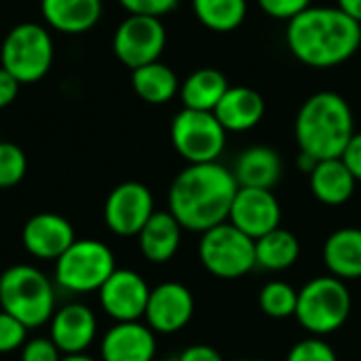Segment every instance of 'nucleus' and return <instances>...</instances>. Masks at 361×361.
Listing matches in <instances>:
<instances>
[{
	"instance_id": "nucleus-1",
	"label": "nucleus",
	"mask_w": 361,
	"mask_h": 361,
	"mask_svg": "<svg viewBox=\"0 0 361 361\" xmlns=\"http://www.w3.org/2000/svg\"><path fill=\"white\" fill-rule=\"evenodd\" d=\"M239 184L231 169L216 163H199L182 169L169 188V212L182 228L207 233L228 222Z\"/></svg>"
},
{
	"instance_id": "nucleus-2",
	"label": "nucleus",
	"mask_w": 361,
	"mask_h": 361,
	"mask_svg": "<svg viewBox=\"0 0 361 361\" xmlns=\"http://www.w3.org/2000/svg\"><path fill=\"white\" fill-rule=\"evenodd\" d=\"M286 42L305 66L328 70L349 61L361 47V23L338 6H309L288 21Z\"/></svg>"
},
{
	"instance_id": "nucleus-3",
	"label": "nucleus",
	"mask_w": 361,
	"mask_h": 361,
	"mask_svg": "<svg viewBox=\"0 0 361 361\" xmlns=\"http://www.w3.org/2000/svg\"><path fill=\"white\" fill-rule=\"evenodd\" d=\"M355 133L349 102L334 91L313 93L298 110L294 135L300 152L315 161L341 159Z\"/></svg>"
},
{
	"instance_id": "nucleus-4",
	"label": "nucleus",
	"mask_w": 361,
	"mask_h": 361,
	"mask_svg": "<svg viewBox=\"0 0 361 361\" xmlns=\"http://www.w3.org/2000/svg\"><path fill=\"white\" fill-rule=\"evenodd\" d=\"M0 309L27 330L40 328L55 313L53 283L36 267L15 264L0 275Z\"/></svg>"
},
{
	"instance_id": "nucleus-5",
	"label": "nucleus",
	"mask_w": 361,
	"mask_h": 361,
	"mask_svg": "<svg viewBox=\"0 0 361 361\" xmlns=\"http://www.w3.org/2000/svg\"><path fill=\"white\" fill-rule=\"evenodd\" d=\"M53 38L49 30L34 21L17 23L8 30L0 49V66L19 85L38 82L53 66Z\"/></svg>"
},
{
	"instance_id": "nucleus-6",
	"label": "nucleus",
	"mask_w": 361,
	"mask_h": 361,
	"mask_svg": "<svg viewBox=\"0 0 361 361\" xmlns=\"http://www.w3.org/2000/svg\"><path fill=\"white\" fill-rule=\"evenodd\" d=\"M349 313L351 294L338 277H315L298 292L296 319L315 336H326L343 328Z\"/></svg>"
},
{
	"instance_id": "nucleus-7",
	"label": "nucleus",
	"mask_w": 361,
	"mask_h": 361,
	"mask_svg": "<svg viewBox=\"0 0 361 361\" xmlns=\"http://www.w3.org/2000/svg\"><path fill=\"white\" fill-rule=\"evenodd\" d=\"M114 271L112 250L95 239H76L55 260V281L61 290L72 294L99 292Z\"/></svg>"
},
{
	"instance_id": "nucleus-8",
	"label": "nucleus",
	"mask_w": 361,
	"mask_h": 361,
	"mask_svg": "<svg viewBox=\"0 0 361 361\" xmlns=\"http://www.w3.org/2000/svg\"><path fill=\"white\" fill-rule=\"evenodd\" d=\"M201 264L220 279H239L256 269V241L231 222L203 233L199 243Z\"/></svg>"
},
{
	"instance_id": "nucleus-9",
	"label": "nucleus",
	"mask_w": 361,
	"mask_h": 361,
	"mask_svg": "<svg viewBox=\"0 0 361 361\" xmlns=\"http://www.w3.org/2000/svg\"><path fill=\"white\" fill-rule=\"evenodd\" d=\"M171 144L188 165L216 163L226 148V129L214 112L182 108L171 121Z\"/></svg>"
},
{
	"instance_id": "nucleus-10",
	"label": "nucleus",
	"mask_w": 361,
	"mask_h": 361,
	"mask_svg": "<svg viewBox=\"0 0 361 361\" xmlns=\"http://www.w3.org/2000/svg\"><path fill=\"white\" fill-rule=\"evenodd\" d=\"M167 42L165 25L159 17L129 15L114 32L112 49L123 66L137 70L146 63L159 61Z\"/></svg>"
},
{
	"instance_id": "nucleus-11",
	"label": "nucleus",
	"mask_w": 361,
	"mask_h": 361,
	"mask_svg": "<svg viewBox=\"0 0 361 361\" xmlns=\"http://www.w3.org/2000/svg\"><path fill=\"white\" fill-rule=\"evenodd\" d=\"M154 214L152 192L140 182L118 184L106 199L104 220L106 226L118 237H133L146 226Z\"/></svg>"
},
{
	"instance_id": "nucleus-12",
	"label": "nucleus",
	"mask_w": 361,
	"mask_h": 361,
	"mask_svg": "<svg viewBox=\"0 0 361 361\" xmlns=\"http://www.w3.org/2000/svg\"><path fill=\"white\" fill-rule=\"evenodd\" d=\"M148 298H150L148 283L135 271L129 269H116L99 288L102 309L116 324L137 322L140 317H144Z\"/></svg>"
},
{
	"instance_id": "nucleus-13",
	"label": "nucleus",
	"mask_w": 361,
	"mask_h": 361,
	"mask_svg": "<svg viewBox=\"0 0 361 361\" xmlns=\"http://www.w3.org/2000/svg\"><path fill=\"white\" fill-rule=\"evenodd\" d=\"M228 222L256 241L267 233L279 228L281 205L273 190L239 186L228 214Z\"/></svg>"
},
{
	"instance_id": "nucleus-14",
	"label": "nucleus",
	"mask_w": 361,
	"mask_h": 361,
	"mask_svg": "<svg viewBox=\"0 0 361 361\" xmlns=\"http://www.w3.org/2000/svg\"><path fill=\"white\" fill-rule=\"evenodd\" d=\"M192 313H195V298L190 290L182 283L167 281L150 290L144 317L152 332L176 334L188 326Z\"/></svg>"
},
{
	"instance_id": "nucleus-15",
	"label": "nucleus",
	"mask_w": 361,
	"mask_h": 361,
	"mask_svg": "<svg viewBox=\"0 0 361 361\" xmlns=\"http://www.w3.org/2000/svg\"><path fill=\"white\" fill-rule=\"evenodd\" d=\"M21 241L30 256L38 260H57L76 241V237L72 224L63 216L42 212L25 222Z\"/></svg>"
},
{
	"instance_id": "nucleus-16",
	"label": "nucleus",
	"mask_w": 361,
	"mask_h": 361,
	"mask_svg": "<svg viewBox=\"0 0 361 361\" xmlns=\"http://www.w3.org/2000/svg\"><path fill=\"white\" fill-rule=\"evenodd\" d=\"M51 341L61 355L85 353L97 334V319L93 311L80 302H70L57 309L51 317Z\"/></svg>"
},
{
	"instance_id": "nucleus-17",
	"label": "nucleus",
	"mask_w": 361,
	"mask_h": 361,
	"mask_svg": "<svg viewBox=\"0 0 361 361\" xmlns=\"http://www.w3.org/2000/svg\"><path fill=\"white\" fill-rule=\"evenodd\" d=\"M154 332L140 322L112 326L102 338V361H154Z\"/></svg>"
},
{
	"instance_id": "nucleus-18",
	"label": "nucleus",
	"mask_w": 361,
	"mask_h": 361,
	"mask_svg": "<svg viewBox=\"0 0 361 361\" xmlns=\"http://www.w3.org/2000/svg\"><path fill=\"white\" fill-rule=\"evenodd\" d=\"M264 97L252 87H228L214 114L226 133H243L264 118Z\"/></svg>"
},
{
	"instance_id": "nucleus-19",
	"label": "nucleus",
	"mask_w": 361,
	"mask_h": 361,
	"mask_svg": "<svg viewBox=\"0 0 361 361\" xmlns=\"http://www.w3.org/2000/svg\"><path fill=\"white\" fill-rule=\"evenodd\" d=\"M102 0H40V13L49 27L61 34H85L102 17Z\"/></svg>"
},
{
	"instance_id": "nucleus-20",
	"label": "nucleus",
	"mask_w": 361,
	"mask_h": 361,
	"mask_svg": "<svg viewBox=\"0 0 361 361\" xmlns=\"http://www.w3.org/2000/svg\"><path fill=\"white\" fill-rule=\"evenodd\" d=\"M283 163L277 150L269 146H252L237 157L233 176L241 188H264L273 190V186L281 180Z\"/></svg>"
},
{
	"instance_id": "nucleus-21",
	"label": "nucleus",
	"mask_w": 361,
	"mask_h": 361,
	"mask_svg": "<svg viewBox=\"0 0 361 361\" xmlns=\"http://www.w3.org/2000/svg\"><path fill=\"white\" fill-rule=\"evenodd\" d=\"M137 239L146 260L163 264L176 256L182 239V226L171 216V212H154L146 226L140 231Z\"/></svg>"
},
{
	"instance_id": "nucleus-22",
	"label": "nucleus",
	"mask_w": 361,
	"mask_h": 361,
	"mask_svg": "<svg viewBox=\"0 0 361 361\" xmlns=\"http://www.w3.org/2000/svg\"><path fill=\"white\" fill-rule=\"evenodd\" d=\"M228 87L226 74L218 68H199L180 82V99L184 108L214 112Z\"/></svg>"
},
{
	"instance_id": "nucleus-23",
	"label": "nucleus",
	"mask_w": 361,
	"mask_h": 361,
	"mask_svg": "<svg viewBox=\"0 0 361 361\" xmlns=\"http://www.w3.org/2000/svg\"><path fill=\"white\" fill-rule=\"evenodd\" d=\"M313 195L326 205H343L347 203L353 192L357 180L343 163V159H326L315 165L309 173Z\"/></svg>"
},
{
	"instance_id": "nucleus-24",
	"label": "nucleus",
	"mask_w": 361,
	"mask_h": 361,
	"mask_svg": "<svg viewBox=\"0 0 361 361\" xmlns=\"http://www.w3.org/2000/svg\"><path fill=\"white\" fill-rule=\"evenodd\" d=\"M324 262L332 277H361V228H341L332 233L324 245Z\"/></svg>"
},
{
	"instance_id": "nucleus-25",
	"label": "nucleus",
	"mask_w": 361,
	"mask_h": 361,
	"mask_svg": "<svg viewBox=\"0 0 361 361\" xmlns=\"http://www.w3.org/2000/svg\"><path fill=\"white\" fill-rule=\"evenodd\" d=\"M131 87L146 104L161 106L171 102L180 93V78L167 63L152 61L137 70H131Z\"/></svg>"
},
{
	"instance_id": "nucleus-26",
	"label": "nucleus",
	"mask_w": 361,
	"mask_h": 361,
	"mask_svg": "<svg viewBox=\"0 0 361 361\" xmlns=\"http://www.w3.org/2000/svg\"><path fill=\"white\" fill-rule=\"evenodd\" d=\"M298 256L300 243L296 235L281 226L256 239V267L264 271H286L296 264Z\"/></svg>"
},
{
	"instance_id": "nucleus-27",
	"label": "nucleus",
	"mask_w": 361,
	"mask_h": 361,
	"mask_svg": "<svg viewBox=\"0 0 361 361\" xmlns=\"http://www.w3.org/2000/svg\"><path fill=\"white\" fill-rule=\"evenodd\" d=\"M197 19L212 32H235L247 17V0H192Z\"/></svg>"
},
{
	"instance_id": "nucleus-28",
	"label": "nucleus",
	"mask_w": 361,
	"mask_h": 361,
	"mask_svg": "<svg viewBox=\"0 0 361 361\" xmlns=\"http://www.w3.org/2000/svg\"><path fill=\"white\" fill-rule=\"evenodd\" d=\"M298 292L286 281H271L260 292V309L273 319H286L296 315Z\"/></svg>"
},
{
	"instance_id": "nucleus-29",
	"label": "nucleus",
	"mask_w": 361,
	"mask_h": 361,
	"mask_svg": "<svg viewBox=\"0 0 361 361\" xmlns=\"http://www.w3.org/2000/svg\"><path fill=\"white\" fill-rule=\"evenodd\" d=\"M27 159L23 150L11 142H0V188L19 184L25 176Z\"/></svg>"
},
{
	"instance_id": "nucleus-30",
	"label": "nucleus",
	"mask_w": 361,
	"mask_h": 361,
	"mask_svg": "<svg viewBox=\"0 0 361 361\" xmlns=\"http://www.w3.org/2000/svg\"><path fill=\"white\" fill-rule=\"evenodd\" d=\"M27 328L13 315L0 311V355L13 353L25 345Z\"/></svg>"
},
{
	"instance_id": "nucleus-31",
	"label": "nucleus",
	"mask_w": 361,
	"mask_h": 361,
	"mask_svg": "<svg viewBox=\"0 0 361 361\" xmlns=\"http://www.w3.org/2000/svg\"><path fill=\"white\" fill-rule=\"evenodd\" d=\"M288 361H338V357L322 338H307L292 347Z\"/></svg>"
},
{
	"instance_id": "nucleus-32",
	"label": "nucleus",
	"mask_w": 361,
	"mask_h": 361,
	"mask_svg": "<svg viewBox=\"0 0 361 361\" xmlns=\"http://www.w3.org/2000/svg\"><path fill=\"white\" fill-rule=\"evenodd\" d=\"M258 6L273 19L290 21L311 6L313 0H256Z\"/></svg>"
},
{
	"instance_id": "nucleus-33",
	"label": "nucleus",
	"mask_w": 361,
	"mask_h": 361,
	"mask_svg": "<svg viewBox=\"0 0 361 361\" xmlns=\"http://www.w3.org/2000/svg\"><path fill=\"white\" fill-rule=\"evenodd\" d=\"M129 15H148V17H163L171 13L180 0H118Z\"/></svg>"
},
{
	"instance_id": "nucleus-34",
	"label": "nucleus",
	"mask_w": 361,
	"mask_h": 361,
	"mask_svg": "<svg viewBox=\"0 0 361 361\" xmlns=\"http://www.w3.org/2000/svg\"><path fill=\"white\" fill-rule=\"evenodd\" d=\"M61 357L51 338H32L21 347V361H61Z\"/></svg>"
},
{
	"instance_id": "nucleus-35",
	"label": "nucleus",
	"mask_w": 361,
	"mask_h": 361,
	"mask_svg": "<svg viewBox=\"0 0 361 361\" xmlns=\"http://www.w3.org/2000/svg\"><path fill=\"white\" fill-rule=\"evenodd\" d=\"M343 163L349 167V171L353 173V178L361 182V133H353L351 142L347 144L345 152H343Z\"/></svg>"
},
{
	"instance_id": "nucleus-36",
	"label": "nucleus",
	"mask_w": 361,
	"mask_h": 361,
	"mask_svg": "<svg viewBox=\"0 0 361 361\" xmlns=\"http://www.w3.org/2000/svg\"><path fill=\"white\" fill-rule=\"evenodd\" d=\"M19 93V80L0 66V110L11 106Z\"/></svg>"
},
{
	"instance_id": "nucleus-37",
	"label": "nucleus",
	"mask_w": 361,
	"mask_h": 361,
	"mask_svg": "<svg viewBox=\"0 0 361 361\" xmlns=\"http://www.w3.org/2000/svg\"><path fill=\"white\" fill-rule=\"evenodd\" d=\"M178 361H224L220 357V353L209 347V345H192L188 349L182 351V355Z\"/></svg>"
},
{
	"instance_id": "nucleus-38",
	"label": "nucleus",
	"mask_w": 361,
	"mask_h": 361,
	"mask_svg": "<svg viewBox=\"0 0 361 361\" xmlns=\"http://www.w3.org/2000/svg\"><path fill=\"white\" fill-rule=\"evenodd\" d=\"M336 6L345 11L351 19L361 23V0H336Z\"/></svg>"
},
{
	"instance_id": "nucleus-39",
	"label": "nucleus",
	"mask_w": 361,
	"mask_h": 361,
	"mask_svg": "<svg viewBox=\"0 0 361 361\" xmlns=\"http://www.w3.org/2000/svg\"><path fill=\"white\" fill-rule=\"evenodd\" d=\"M61 361H97V360L89 357V355H85V353H74V355H63Z\"/></svg>"
},
{
	"instance_id": "nucleus-40",
	"label": "nucleus",
	"mask_w": 361,
	"mask_h": 361,
	"mask_svg": "<svg viewBox=\"0 0 361 361\" xmlns=\"http://www.w3.org/2000/svg\"><path fill=\"white\" fill-rule=\"evenodd\" d=\"M154 361H178V360H154Z\"/></svg>"
},
{
	"instance_id": "nucleus-41",
	"label": "nucleus",
	"mask_w": 361,
	"mask_h": 361,
	"mask_svg": "<svg viewBox=\"0 0 361 361\" xmlns=\"http://www.w3.org/2000/svg\"><path fill=\"white\" fill-rule=\"evenodd\" d=\"M235 361H256V360H235Z\"/></svg>"
}]
</instances>
